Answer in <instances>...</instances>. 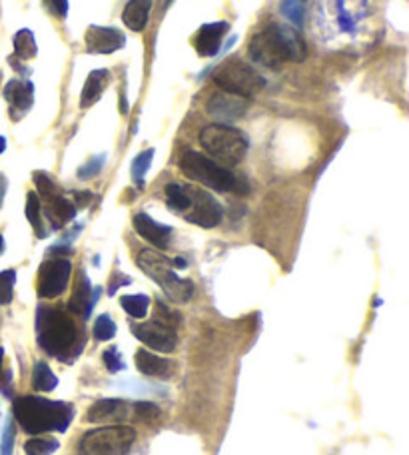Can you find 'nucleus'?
Here are the masks:
<instances>
[{
    "instance_id": "1",
    "label": "nucleus",
    "mask_w": 409,
    "mask_h": 455,
    "mask_svg": "<svg viewBox=\"0 0 409 455\" xmlns=\"http://www.w3.org/2000/svg\"><path fill=\"white\" fill-rule=\"evenodd\" d=\"M250 58L266 68H277L284 62H302L306 58V44L296 31L270 22L252 36L248 44Z\"/></svg>"
},
{
    "instance_id": "2",
    "label": "nucleus",
    "mask_w": 409,
    "mask_h": 455,
    "mask_svg": "<svg viewBox=\"0 0 409 455\" xmlns=\"http://www.w3.org/2000/svg\"><path fill=\"white\" fill-rule=\"evenodd\" d=\"M14 417L22 429L32 435L66 432L74 417V407L38 395H22L14 402Z\"/></svg>"
},
{
    "instance_id": "3",
    "label": "nucleus",
    "mask_w": 409,
    "mask_h": 455,
    "mask_svg": "<svg viewBox=\"0 0 409 455\" xmlns=\"http://www.w3.org/2000/svg\"><path fill=\"white\" fill-rule=\"evenodd\" d=\"M38 342L51 355L70 360L76 355L74 345L78 344V330L74 320L58 308H41L36 318Z\"/></svg>"
},
{
    "instance_id": "4",
    "label": "nucleus",
    "mask_w": 409,
    "mask_h": 455,
    "mask_svg": "<svg viewBox=\"0 0 409 455\" xmlns=\"http://www.w3.org/2000/svg\"><path fill=\"white\" fill-rule=\"evenodd\" d=\"M200 144L220 166H235L244 160L250 142L244 132L228 124H210L200 132Z\"/></svg>"
},
{
    "instance_id": "5",
    "label": "nucleus",
    "mask_w": 409,
    "mask_h": 455,
    "mask_svg": "<svg viewBox=\"0 0 409 455\" xmlns=\"http://www.w3.org/2000/svg\"><path fill=\"white\" fill-rule=\"evenodd\" d=\"M136 262L148 278H152L154 282L162 288L168 298H172L174 302H190L192 300L194 283L180 278L174 272L172 262L166 256L154 252V250H140L136 256Z\"/></svg>"
},
{
    "instance_id": "6",
    "label": "nucleus",
    "mask_w": 409,
    "mask_h": 455,
    "mask_svg": "<svg viewBox=\"0 0 409 455\" xmlns=\"http://www.w3.org/2000/svg\"><path fill=\"white\" fill-rule=\"evenodd\" d=\"M180 170L190 180L208 186L212 190H218V192H244L240 188V180L234 172H230L228 168L214 162L212 158L202 156L200 152H186L180 158Z\"/></svg>"
},
{
    "instance_id": "7",
    "label": "nucleus",
    "mask_w": 409,
    "mask_h": 455,
    "mask_svg": "<svg viewBox=\"0 0 409 455\" xmlns=\"http://www.w3.org/2000/svg\"><path fill=\"white\" fill-rule=\"evenodd\" d=\"M214 82L222 92H230L242 98H250L266 86L264 76L252 64L240 58H228L214 72Z\"/></svg>"
},
{
    "instance_id": "8",
    "label": "nucleus",
    "mask_w": 409,
    "mask_h": 455,
    "mask_svg": "<svg viewBox=\"0 0 409 455\" xmlns=\"http://www.w3.org/2000/svg\"><path fill=\"white\" fill-rule=\"evenodd\" d=\"M136 439V432L128 425L98 427L80 439V455H126Z\"/></svg>"
},
{
    "instance_id": "9",
    "label": "nucleus",
    "mask_w": 409,
    "mask_h": 455,
    "mask_svg": "<svg viewBox=\"0 0 409 455\" xmlns=\"http://www.w3.org/2000/svg\"><path fill=\"white\" fill-rule=\"evenodd\" d=\"M186 192L190 196V212L186 214L188 222L202 226V228H216L222 222L224 210L218 204V200H214L212 194L194 188V186H186Z\"/></svg>"
},
{
    "instance_id": "10",
    "label": "nucleus",
    "mask_w": 409,
    "mask_h": 455,
    "mask_svg": "<svg viewBox=\"0 0 409 455\" xmlns=\"http://www.w3.org/2000/svg\"><path fill=\"white\" fill-rule=\"evenodd\" d=\"M72 263L64 258L46 260L38 270V296L41 298H58L70 280Z\"/></svg>"
},
{
    "instance_id": "11",
    "label": "nucleus",
    "mask_w": 409,
    "mask_h": 455,
    "mask_svg": "<svg viewBox=\"0 0 409 455\" xmlns=\"http://www.w3.org/2000/svg\"><path fill=\"white\" fill-rule=\"evenodd\" d=\"M132 334L156 352L170 354L174 352L178 345V334H176L174 325L168 322H148V324L134 325Z\"/></svg>"
},
{
    "instance_id": "12",
    "label": "nucleus",
    "mask_w": 409,
    "mask_h": 455,
    "mask_svg": "<svg viewBox=\"0 0 409 455\" xmlns=\"http://www.w3.org/2000/svg\"><path fill=\"white\" fill-rule=\"evenodd\" d=\"M206 110L210 116H214L220 124L240 120L248 110V100L242 96H235L230 92H218L212 94V98L206 104Z\"/></svg>"
},
{
    "instance_id": "13",
    "label": "nucleus",
    "mask_w": 409,
    "mask_h": 455,
    "mask_svg": "<svg viewBox=\"0 0 409 455\" xmlns=\"http://www.w3.org/2000/svg\"><path fill=\"white\" fill-rule=\"evenodd\" d=\"M86 51L94 54H112L120 51L126 44V36L122 31L114 28V26H90L86 31Z\"/></svg>"
},
{
    "instance_id": "14",
    "label": "nucleus",
    "mask_w": 409,
    "mask_h": 455,
    "mask_svg": "<svg viewBox=\"0 0 409 455\" xmlns=\"http://www.w3.org/2000/svg\"><path fill=\"white\" fill-rule=\"evenodd\" d=\"M4 98L11 106V114L14 120H18L34 104V84L31 80H16L12 78L4 86Z\"/></svg>"
},
{
    "instance_id": "15",
    "label": "nucleus",
    "mask_w": 409,
    "mask_h": 455,
    "mask_svg": "<svg viewBox=\"0 0 409 455\" xmlns=\"http://www.w3.org/2000/svg\"><path fill=\"white\" fill-rule=\"evenodd\" d=\"M228 31H230L228 22H210V24H204L200 31L196 32L194 36L196 52L200 56H216Z\"/></svg>"
},
{
    "instance_id": "16",
    "label": "nucleus",
    "mask_w": 409,
    "mask_h": 455,
    "mask_svg": "<svg viewBox=\"0 0 409 455\" xmlns=\"http://www.w3.org/2000/svg\"><path fill=\"white\" fill-rule=\"evenodd\" d=\"M132 226L136 232L142 236L146 242H150L156 248H168L170 244V238H172V228L170 226H164V224L152 220L148 214H136L132 220Z\"/></svg>"
},
{
    "instance_id": "17",
    "label": "nucleus",
    "mask_w": 409,
    "mask_h": 455,
    "mask_svg": "<svg viewBox=\"0 0 409 455\" xmlns=\"http://www.w3.org/2000/svg\"><path fill=\"white\" fill-rule=\"evenodd\" d=\"M92 296V286H90V280L84 276V272L78 273V282L74 286V293H72L70 302H68V308L74 315H88L92 312V305L96 302V296H98V290Z\"/></svg>"
},
{
    "instance_id": "18",
    "label": "nucleus",
    "mask_w": 409,
    "mask_h": 455,
    "mask_svg": "<svg viewBox=\"0 0 409 455\" xmlns=\"http://www.w3.org/2000/svg\"><path fill=\"white\" fill-rule=\"evenodd\" d=\"M110 82V72L106 68H98V70H92L86 78V84L82 88L80 96V108H90L92 104L100 100L104 88L108 86Z\"/></svg>"
},
{
    "instance_id": "19",
    "label": "nucleus",
    "mask_w": 409,
    "mask_h": 455,
    "mask_svg": "<svg viewBox=\"0 0 409 455\" xmlns=\"http://www.w3.org/2000/svg\"><path fill=\"white\" fill-rule=\"evenodd\" d=\"M126 417V402L122 399H100L88 409V422H120Z\"/></svg>"
},
{
    "instance_id": "20",
    "label": "nucleus",
    "mask_w": 409,
    "mask_h": 455,
    "mask_svg": "<svg viewBox=\"0 0 409 455\" xmlns=\"http://www.w3.org/2000/svg\"><path fill=\"white\" fill-rule=\"evenodd\" d=\"M154 0H130L122 12L124 24L134 32H142L150 19Z\"/></svg>"
},
{
    "instance_id": "21",
    "label": "nucleus",
    "mask_w": 409,
    "mask_h": 455,
    "mask_svg": "<svg viewBox=\"0 0 409 455\" xmlns=\"http://www.w3.org/2000/svg\"><path fill=\"white\" fill-rule=\"evenodd\" d=\"M44 202H46V216H48V220H51L54 228H60L66 222L74 220L76 206L70 200H66L64 196H60V194H54L51 198H46Z\"/></svg>"
},
{
    "instance_id": "22",
    "label": "nucleus",
    "mask_w": 409,
    "mask_h": 455,
    "mask_svg": "<svg viewBox=\"0 0 409 455\" xmlns=\"http://www.w3.org/2000/svg\"><path fill=\"white\" fill-rule=\"evenodd\" d=\"M136 367L148 377H166L170 364L150 350H138L136 352Z\"/></svg>"
},
{
    "instance_id": "23",
    "label": "nucleus",
    "mask_w": 409,
    "mask_h": 455,
    "mask_svg": "<svg viewBox=\"0 0 409 455\" xmlns=\"http://www.w3.org/2000/svg\"><path fill=\"white\" fill-rule=\"evenodd\" d=\"M56 385H58V380H56V375L52 374L51 365L46 362H38L34 365V370H32V387L36 392H51Z\"/></svg>"
},
{
    "instance_id": "24",
    "label": "nucleus",
    "mask_w": 409,
    "mask_h": 455,
    "mask_svg": "<svg viewBox=\"0 0 409 455\" xmlns=\"http://www.w3.org/2000/svg\"><path fill=\"white\" fill-rule=\"evenodd\" d=\"M38 46L34 41V34L28 28H22L14 34V54L22 58V61H31L36 56Z\"/></svg>"
},
{
    "instance_id": "25",
    "label": "nucleus",
    "mask_w": 409,
    "mask_h": 455,
    "mask_svg": "<svg viewBox=\"0 0 409 455\" xmlns=\"http://www.w3.org/2000/svg\"><path fill=\"white\" fill-rule=\"evenodd\" d=\"M166 202L176 212L190 210V196L186 192V188H182L180 184L172 182L166 186Z\"/></svg>"
},
{
    "instance_id": "26",
    "label": "nucleus",
    "mask_w": 409,
    "mask_h": 455,
    "mask_svg": "<svg viewBox=\"0 0 409 455\" xmlns=\"http://www.w3.org/2000/svg\"><path fill=\"white\" fill-rule=\"evenodd\" d=\"M41 200H38V194L36 192H28L26 196V208H24V212H26V218H28V222L32 224V228H34V232L38 238H44L46 232H44V228H42V216H41Z\"/></svg>"
},
{
    "instance_id": "27",
    "label": "nucleus",
    "mask_w": 409,
    "mask_h": 455,
    "mask_svg": "<svg viewBox=\"0 0 409 455\" xmlns=\"http://www.w3.org/2000/svg\"><path fill=\"white\" fill-rule=\"evenodd\" d=\"M120 305L128 312V315H132V318H144V315L148 314L150 300H148V296H144V293H132V296H122Z\"/></svg>"
},
{
    "instance_id": "28",
    "label": "nucleus",
    "mask_w": 409,
    "mask_h": 455,
    "mask_svg": "<svg viewBox=\"0 0 409 455\" xmlns=\"http://www.w3.org/2000/svg\"><path fill=\"white\" fill-rule=\"evenodd\" d=\"M56 449H58V439H51V437H34L24 445V451L28 455H52Z\"/></svg>"
},
{
    "instance_id": "29",
    "label": "nucleus",
    "mask_w": 409,
    "mask_h": 455,
    "mask_svg": "<svg viewBox=\"0 0 409 455\" xmlns=\"http://www.w3.org/2000/svg\"><path fill=\"white\" fill-rule=\"evenodd\" d=\"M280 11L286 16L287 21L294 22L296 26H302L304 24V14H306V6H304V0H284L280 4Z\"/></svg>"
},
{
    "instance_id": "30",
    "label": "nucleus",
    "mask_w": 409,
    "mask_h": 455,
    "mask_svg": "<svg viewBox=\"0 0 409 455\" xmlns=\"http://www.w3.org/2000/svg\"><path fill=\"white\" fill-rule=\"evenodd\" d=\"M152 158H154L152 148L144 150L142 154H138V156L134 158V162H132V178H134V182H138L140 186H142L144 176H146V172H148V168H150V164H152Z\"/></svg>"
},
{
    "instance_id": "31",
    "label": "nucleus",
    "mask_w": 409,
    "mask_h": 455,
    "mask_svg": "<svg viewBox=\"0 0 409 455\" xmlns=\"http://www.w3.org/2000/svg\"><path fill=\"white\" fill-rule=\"evenodd\" d=\"M116 335V324L108 314L98 315V320L94 322V338L100 342H108Z\"/></svg>"
},
{
    "instance_id": "32",
    "label": "nucleus",
    "mask_w": 409,
    "mask_h": 455,
    "mask_svg": "<svg viewBox=\"0 0 409 455\" xmlns=\"http://www.w3.org/2000/svg\"><path fill=\"white\" fill-rule=\"evenodd\" d=\"M14 283H16V272L14 270L0 272V305H6V303L12 302Z\"/></svg>"
},
{
    "instance_id": "33",
    "label": "nucleus",
    "mask_w": 409,
    "mask_h": 455,
    "mask_svg": "<svg viewBox=\"0 0 409 455\" xmlns=\"http://www.w3.org/2000/svg\"><path fill=\"white\" fill-rule=\"evenodd\" d=\"M34 184H36V190L42 196V200H46V198H51L54 194H58L56 184L52 182L46 172H34Z\"/></svg>"
},
{
    "instance_id": "34",
    "label": "nucleus",
    "mask_w": 409,
    "mask_h": 455,
    "mask_svg": "<svg viewBox=\"0 0 409 455\" xmlns=\"http://www.w3.org/2000/svg\"><path fill=\"white\" fill-rule=\"evenodd\" d=\"M104 160H106V156H96V158H90V162H86L84 166H82L80 170H78V178H80V180H90V178H94V176H98V174L102 172Z\"/></svg>"
},
{
    "instance_id": "35",
    "label": "nucleus",
    "mask_w": 409,
    "mask_h": 455,
    "mask_svg": "<svg viewBox=\"0 0 409 455\" xmlns=\"http://www.w3.org/2000/svg\"><path fill=\"white\" fill-rule=\"evenodd\" d=\"M12 447H14V424L9 419L6 427H4V434H2L0 455H12Z\"/></svg>"
},
{
    "instance_id": "36",
    "label": "nucleus",
    "mask_w": 409,
    "mask_h": 455,
    "mask_svg": "<svg viewBox=\"0 0 409 455\" xmlns=\"http://www.w3.org/2000/svg\"><path fill=\"white\" fill-rule=\"evenodd\" d=\"M102 360H104V365H106L110 372H120V370L124 367L122 357L118 355V350H116V347H110L108 352H104Z\"/></svg>"
},
{
    "instance_id": "37",
    "label": "nucleus",
    "mask_w": 409,
    "mask_h": 455,
    "mask_svg": "<svg viewBox=\"0 0 409 455\" xmlns=\"http://www.w3.org/2000/svg\"><path fill=\"white\" fill-rule=\"evenodd\" d=\"M136 415H138L140 419H154V417H158V415H160V409H158L154 404L140 402V404H136Z\"/></svg>"
},
{
    "instance_id": "38",
    "label": "nucleus",
    "mask_w": 409,
    "mask_h": 455,
    "mask_svg": "<svg viewBox=\"0 0 409 455\" xmlns=\"http://www.w3.org/2000/svg\"><path fill=\"white\" fill-rule=\"evenodd\" d=\"M44 2H46L48 11H51L54 16L66 19V14H68V0H44Z\"/></svg>"
},
{
    "instance_id": "39",
    "label": "nucleus",
    "mask_w": 409,
    "mask_h": 455,
    "mask_svg": "<svg viewBox=\"0 0 409 455\" xmlns=\"http://www.w3.org/2000/svg\"><path fill=\"white\" fill-rule=\"evenodd\" d=\"M74 200H76V204H74V206H78V208H84L86 204L92 200V194H90V192H74Z\"/></svg>"
},
{
    "instance_id": "40",
    "label": "nucleus",
    "mask_w": 409,
    "mask_h": 455,
    "mask_svg": "<svg viewBox=\"0 0 409 455\" xmlns=\"http://www.w3.org/2000/svg\"><path fill=\"white\" fill-rule=\"evenodd\" d=\"M6 188H9V180L4 174H0V208H2V202H4V196H6Z\"/></svg>"
},
{
    "instance_id": "41",
    "label": "nucleus",
    "mask_w": 409,
    "mask_h": 455,
    "mask_svg": "<svg viewBox=\"0 0 409 455\" xmlns=\"http://www.w3.org/2000/svg\"><path fill=\"white\" fill-rule=\"evenodd\" d=\"M6 150V138L4 136H0V154Z\"/></svg>"
},
{
    "instance_id": "42",
    "label": "nucleus",
    "mask_w": 409,
    "mask_h": 455,
    "mask_svg": "<svg viewBox=\"0 0 409 455\" xmlns=\"http://www.w3.org/2000/svg\"><path fill=\"white\" fill-rule=\"evenodd\" d=\"M4 248H6V246H4V238H2V234H0V253L4 252Z\"/></svg>"
},
{
    "instance_id": "43",
    "label": "nucleus",
    "mask_w": 409,
    "mask_h": 455,
    "mask_svg": "<svg viewBox=\"0 0 409 455\" xmlns=\"http://www.w3.org/2000/svg\"><path fill=\"white\" fill-rule=\"evenodd\" d=\"M2 360H4V350L0 347V367H2Z\"/></svg>"
}]
</instances>
